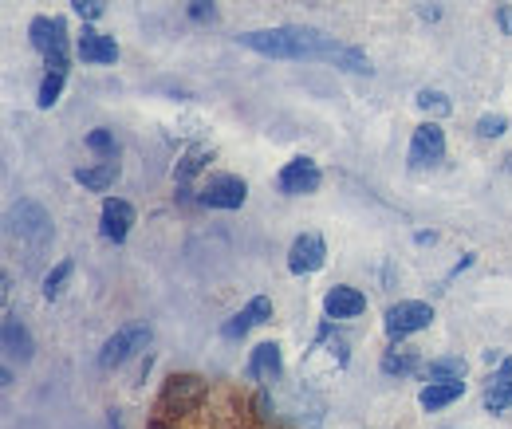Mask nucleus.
I'll list each match as a JSON object with an SVG mask.
<instances>
[{
	"label": "nucleus",
	"instance_id": "obj_11",
	"mask_svg": "<svg viewBox=\"0 0 512 429\" xmlns=\"http://www.w3.org/2000/svg\"><path fill=\"white\" fill-rule=\"evenodd\" d=\"M268 319H272V300H268V296H256L253 304L245 307V311H237V315L221 327V335H225V339H245L253 327L268 323Z\"/></svg>",
	"mask_w": 512,
	"mask_h": 429
},
{
	"label": "nucleus",
	"instance_id": "obj_5",
	"mask_svg": "<svg viewBox=\"0 0 512 429\" xmlns=\"http://www.w3.org/2000/svg\"><path fill=\"white\" fill-rule=\"evenodd\" d=\"M146 343H150V327H142V323H127L123 331H115V335L107 339V347H103L99 363H103V367H123L130 355L146 351Z\"/></svg>",
	"mask_w": 512,
	"mask_h": 429
},
{
	"label": "nucleus",
	"instance_id": "obj_14",
	"mask_svg": "<svg viewBox=\"0 0 512 429\" xmlns=\"http://www.w3.org/2000/svg\"><path fill=\"white\" fill-rule=\"evenodd\" d=\"M512 406V359L501 363V370L489 378V386H485V410L489 414H501V410H509Z\"/></svg>",
	"mask_w": 512,
	"mask_h": 429
},
{
	"label": "nucleus",
	"instance_id": "obj_7",
	"mask_svg": "<svg viewBox=\"0 0 512 429\" xmlns=\"http://www.w3.org/2000/svg\"><path fill=\"white\" fill-rule=\"evenodd\" d=\"M12 233H20V237L32 241V245H44V241L52 237V217H48L36 201H20V205L12 209Z\"/></svg>",
	"mask_w": 512,
	"mask_h": 429
},
{
	"label": "nucleus",
	"instance_id": "obj_27",
	"mask_svg": "<svg viewBox=\"0 0 512 429\" xmlns=\"http://www.w3.org/2000/svg\"><path fill=\"white\" fill-rule=\"evenodd\" d=\"M501 28L512 32V8H501Z\"/></svg>",
	"mask_w": 512,
	"mask_h": 429
},
{
	"label": "nucleus",
	"instance_id": "obj_16",
	"mask_svg": "<svg viewBox=\"0 0 512 429\" xmlns=\"http://www.w3.org/2000/svg\"><path fill=\"white\" fill-rule=\"evenodd\" d=\"M75 182L83 185V189H95V193H103V189H111V185L119 182V162H115V158H103L99 166L75 170Z\"/></svg>",
	"mask_w": 512,
	"mask_h": 429
},
{
	"label": "nucleus",
	"instance_id": "obj_2",
	"mask_svg": "<svg viewBox=\"0 0 512 429\" xmlns=\"http://www.w3.org/2000/svg\"><path fill=\"white\" fill-rule=\"evenodd\" d=\"M28 36H32V48L44 56L48 71H52V75H67V24L64 20H60V16H36L32 28H28Z\"/></svg>",
	"mask_w": 512,
	"mask_h": 429
},
{
	"label": "nucleus",
	"instance_id": "obj_18",
	"mask_svg": "<svg viewBox=\"0 0 512 429\" xmlns=\"http://www.w3.org/2000/svg\"><path fill=\"white\" fill-rule=\"evenodd\" d=\"M4 351L8 359H20V363L32 359V335L16 323V315H4Z\"/></svg>",
	"mask_w": 512,
	"mask_h": 429
},
{
	"label": "nucleus",
	"instance_id": "obj_17",
	"mask_svg": "<svg viewBox=\"0 0 512 429\" xmlns=\"http://www.w3.org/2000/svg\"><path fill=\"white\" fill-rule=\"evenodd\" d=\"M249 378H260V382H268V378H276L280 374V347L276 343H260L253 351V359H249V367H245Z\"/></svg>",
	"mask_w": 512,
	"mask_h": 429
},
{
	"label": "nucleus",
	"instance_id": "obj_3",
	"mask_svg": "<svg viewBox=\"0 0 512 429\" xmlns=\"http://www.w3.org/2000/svg\"><path fill=\"white\" fill-rule=\"evenodd\" d=\"M430 323H434V307L422 304V300H402V304L390 307L383 319L390 339H406V335H414V331H422Z\"/></svg>",
	"mask_w": 512,
	"mask_h": 429
},
{
	"label": "nucleus",
	"instance_id": "obj_4",
	"mask_svg": "<svg viewBox=\"0 0 512 429\" xmlns=\"http://www.w3.org/2000/svg\"><path fill=\"white\" fill-rule=\"evenodd\" d=\"M446 158V130L438 123H422L410 138V170H430Z\"/></svg>",
	"mask_w": 512,
	"mask_h": 429
},
{
	"label": "nucleus",
	"instance_id": "obj_23",
	"mask_svg": "<svg viewBox=\"0 0 512 429\" xmlns=\"http://www.w3.org/2000/svg\"><path fill=\"white\" fill-rule=\"evenodd\" d=\"M87 146H91L95 154H103V158H115V138H111L107 130H91V134H87Z\"/></svg>",
	"mask_w": 512,
	"mask_h": 429
},
{
	"label": "nucleus",
	"instance_id": "obj_22",
	"mask_svg": "<svg viewBox=\"0 0 512 429\" xmlns=\"http://www.w3.org/2000/svg\"><path fill=\"white\" fill-rule=\"evenodd\" d=\"M418 107H422V111H434V115H449V111H453L442 91H418Z\"/></svg>",
	"mask_w": 512,
	"mask_h": 429
},
{
	"label": "nucleus",
	"instance_id": "obj_13",
	"mask_svg": "<svg viewBox=\"0 0 512 429\" xmlns=\"http://www.w3.org/2000/svg\"><path fill=\"white\" fill-rule=\"evenodd\" d=\"M75 48H79V60L83 63H115L119 60V44H115L111 36L95 32V28H83Z\"/></svg>",
	"mask_w": 512,
	"mask_h": 429
},
{
	"label": "nucleus",
	"instance_id": "obj_26",
	"mask_svg": "<svg viewBox=\"0 0 512 429\" xmlns=\"http://www.w3.org/2000/svg\"><path fill=\"white\" fill-rule=\"evenodd\" d=\"M477 134H481V138H501V134H505V119H501V115H485V119L477 123Z\"/></svg>",
	"mask_w": 512,
	"mask_h": 429
},
{
	"label": "nucleus",
	"instance_id": "obj_8",
	"mask_svg": "<svg viewBox=\"0 0 512 429\" xmlns=\"http://www.w3.org/2000/svg\"><path fill=\"white\" fill-rule=\"evenodd\" d=\"M323 182L320 166L312 162V158H296V162H288L284 170H280V193H288V197H304V193H316Z\"/></svg>",
	"mask_w": 512,
	"mask_h": 429
},
{
	"label": "nucleus",
	"instance_id": "obj_19",
	"mask_svg": "<svg viewBox=\"0 0 512 429\" xmlns=\"http://www.w3.org/2000/svg\"><path fill=\"white\" fill-rule=\"evenodd\" d=\"M422 378L426 382H453V378H465V359L449 355V359H434L422 367Z\"/></svg>",
	"mask_w": 512,
	"mask_h": 429
},
{
	"label": "nucleus",
	"instance_id": "obj_10",
	"mask_svg": "<svg viewBox=\"0 0 512 429\" xmlns=\"http://www.w3.org/2000/svg\"><path fill=\"white\" fill-rule=\"evenodd\" d=\"M99 225H103V237H107V241L123 245L130 233V225H134V209H130V201H123V197H107V201H103V217H99Z\"/></svg>",
	"mask_w": 512,
	"mask_h": 429
},
{
	"label": "nucleus",
	"instance_id": "obj_24",
	"mask_svg": "<svg viewBox=\"0 0 512 429\" xmlns=\"http://www.w3.org/2000/svg\"><path fill=\"white\" fill-rule=\"evenodd\" d=\"M71 8L83 16V20H99L107 12V0H71Z\"/></svg>",
	"mask_w": 512,
	"mask_h": 429
},
{
	"label": "nucleus",
	"instance_id": "obj_6",
	"mask_svg": "<svg viewBox=\"0 0 512 429\" xmlns=\"http://www.w3.org/2000/svg\"><path fill=\"white\" fill-rule=\"evenodd\" d=\"M245 197H249V185L233 174H213L201 185V205H209V209H241Z\"/></svg>",
	"mask_w": 512,
	"mask_h": 429
},
{
	"label": "nucleus",
	"instance_id": "obj_28",
	"mask_svg": "<svg viewBox=\"0 0 512 429\" xmlns=\"http://www.w3.org/2000/svg\"><path fill=\"white\" fill-rule=\"evenodd\" d=\"M509 162H512V158H509Z\"/></svg>",
	"mask_w": 512,
	"mask_h": 429
},
{
	"label": "nucleus",
	"instance_id": "obj_9",
	"mask_svg": "<svg viewBox=\"0 0 512 429\" xmlns=\"http://www.w3.org/2000/svg\"><path fill=\"white\" fill-rule=\"evenodd\" d=\"M323 260H327V245H323L320 233H304V237H296V245L288 252V268L296 272V276H312V272H320Z\"/></svg>",
	"mask_w": 512,
	"mask_h": 429
},
{
	"label": "nucleus",
	"instance_id": "obj_21",
	"mask_svg": "<svg viewBox=\"0 0 512 429\" xmlns=\"http://www.w3.org/2000/svg\"><path fill=\"white\" fill-rule=\"evenodd\" d=\"M67 280H71V260L56 264V272H48V280H44V296H48V300H60Z\"/></svg>",
	"mask_w": 512,
	"mask_h": 429
},
{
	"label": "nucleus",
	"instance_id": "obj_15",
	"mask_svg": "<svg viewBox=\"0 0 512 429\" xmlns=\"http://www.w3.org/2000/svg\"><path fill=\"white\" fill-rule=\"evenodd\" d=\"M465 394V382L461 378H453V382H426L422 386V394H418V402H422V410H442V406H449V402H457Z\"/></svg>",
	"mask_w": 512,
	"mask_h": 429
},
{
	"label": "nucleus",
	"instance_id": "obj_20",
	"mask_svg": "<svg viewBox=\"0 0 512 429\" xmlns=\"http://www.w3.org/2000/svg\"><path fill=\"white\" fill-rule=\"evenodd\" d=\"M418 370V351L410 347H390L383 355V374H414Z\"/></svg>",
	"mask_w": 512,
	"mask_h": 429
},
{
	"label": "nucleus",
	"instance_id": "obj_1",
	"mask_svg": "<svg viewBox=\"0 0 512 429\" xmlns=\"http://www.w3.org/2000/svg\"><path fill=\"white\" fill-rule=\"evenodd\" d=\"M245 48H253L260 56L272 60H331L347 71H371V63L363 52L335 44L331 36H323L316 28H264V32H245L241 36Z\"/></svg>",
	"mask_w": 512,
	"mask_h": 429
},
{
	"label": "nucleus",
	"instance_id": "obj_12",
	"mask_svg": "<svg viewBox=\"0 0 512 429\" xmlns=\"http://www.w3.org/2000/svg\"><path fill=\"white\" fill-rule=\"evenodd\" d=\"M323 311H327L331 319H355V315H363V311H367V296H363L359 288L339 284V288H331V292H327Z\"/></svg>",
	"mask_w": 512,
	"mask_h": 429
},
{
	"label": "nucleus",
	"instance_id": "obj_25",
	"mask_svg": "<svg viewBox=\"0 0 512 429\" xmlns=\"http://www.w3.org/2000/svg\"><path fill=\"white\" fill-rule=\"evenodd\" d=\"M201 162H205V150H193V154H186V158H182V166H178V182H190L193 174L201 170Z\"/></svg>",
	"mask_w": 512,
	"mask_h": 429
}]
</instances>
